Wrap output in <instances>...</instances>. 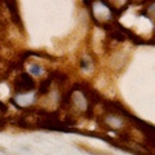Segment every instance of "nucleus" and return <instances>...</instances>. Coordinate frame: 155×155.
Returning <instances> with one entry per match:
<instances>
[{"instance_id": "obj_1", "label": "nucleus", "mask_w": 155, "mask_h": 155, "mask_svg": "<svg viewBox=\"0 0 155 155\" xmlns=\"http://www.w3.org/2000/svg\"><path fill=\"white\" fill-rule=\"evenodd\" d=\"M28 70H30V74H31V75H35V76L40 75V74H41V71H43V70H41V67H40V66H38V65H31Z\"/></svg>"}]
</instances>
